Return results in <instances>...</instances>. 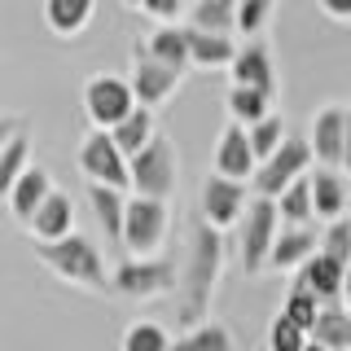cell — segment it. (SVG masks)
Instances as JSON below:
<instances>
[{
    "label": "cell",
    "instance_id": "cell-23",
    "mask_svg": "<svg viewBox=\"0 0 351 351\" xmlns=\"http://www.w3.org/2000/svg\"><path fill=\"white\" fill-rule=\"evenodd\" d=\"M184 44H189V66H206V71L228 66L237 53L233 36H211V31H193V27H184Z\"/></svg>",
    "mask_w": 351,
    "mask_h": 351
},
{
    "label": "cell",
    "instance_id": "cell-1",
    "mask_svg": "<svg viewBox=\"0 0 351 351\" xmlns=\"http://www.w3.org/2000/svg\"><path fill=\"white\" fill-rule=\"evenodd\" d=\"M219 272H224V233L211 228L206 219H193L189 255H184V268H180V277H176V290H180L176 321H180V329L206 321V312H211V294L219 285Z\"/></svg>",
    "mask_w": 351,
    "mask_h": 351
},
{
    "label": "cell",
    "instance_id": "cell-2",
    "mask_svg": "<svg viewBox=\"0 0 351 351\" xmlns=\"http://www.w3.org/2000/svg\"><path fill=\"white\" fill-rule=\"evenodd\" d=\"M36 259L53 277L71 281V285H84V290H110V272H106V259L97 250L93 237L84 233H66L58 241H36Z\"/></svg>",
    "mask_w": 351,
    "mask_h": 351
},
{
    "label": "cell",
    "instance_id": "cell-28",
    "mask_svg": "<svg viewBox=\"0 0 351 351\" xmlns=\"http://www.w3.org/2000/svg\"><path fill=\"white\" fill-rule=\"evenodd\" d=\"M233 9H237V0H193V9H184V14H189L193 31L233 36Z\"/></svg>",
    "mask_w": 351,
    "mask_h": 351
},
{
    "label": "cell",
    "instance_id": "cell-44",
    "mask_svg": "<svg viewBox=\"0 0 351 351\" xmlns=\"http://www.w3.org/2000/svg\"><path fill=\"white\" fill-rule=\"evenodd\" d=\"M347 202H351V184H347Z\"/></svg>",
    "mask_w": 351,
    "mask_h": 351
},
{
    "label": "cell",
    "instance_id": "cell-25",
    "mask_svg": "<svg viewBox=\"0 0 351 351\" xmlns=\"http://www.w3.org/2000/svg\"><path fill=\"white\" fill-rule=\"evenodd\" d=\"M97 0H44V22H49L53 36H80V31L93 22Z\"/></svg>",
    "mask_w": 351,
    "mask_h": 351
},
{
    "label": "cell",
    "instance_id": "cell-32",
    "mask_svg": "<svg viewBox=\"0 0 351 351\" xmlns=\"http://www.w3.org/2000/svg\"><path fill=\"white\" fill-rule=\"evenodd\" d=\"M316 312H321V299H316L312 290H303V285L294 281V285H290V294H285V303H281V316H285L290 325H299L303 334H307V329H312V321H316Z\"/></svg>",
    "mask_w": 351,
    "mask_h": 351
},
{
    "label": "cell",
    "instance_id": "cell-14",
    "mask_svg": "<svg viewBox=\"0 0 351 351\" xmlns=\"http://www.w3.org/2000/svg\"><path fill=\"white\" fill-rule=\"evenodd\" d=\"M27 233L36 237V241H58V237H66V233H75V202H71V193L53 189V193L36 206V215L27 219Z\"/></svg>",
    "mask_w": 351,
    "mask_h": 351
},
{
    "label": "cell",
    "instance_id": "cell-36",
    "mask_svg": "<svg viewBox=\"0 0 351 351\" xmlns=\"http://www.w3.org/2000/svg\"><path fill=\"white\" fill-rule=\"evenodd\" d=\"M303 347H307V334H303V329L290 325L281 312L272 316V325H268V351H303Z\"/></svg>",
    "mask_w": 351,
    "mask_h": 351
},
{
    "label": "cell",
    "instance_id": "cell-4",
    "mask_svg": "<svg viewBox=\"0 0 351 351\" xmlns=\"http://www.w3.org/2000/svg\"><path fill=\"white\" fill-rule=\"evenodd\" d=\"M167 228H171V211H167L162 197L132 193L128 206H123V233H119V246H123L132 259L158 255L162 241H167Z\"/></svg>",
    "mask_w": 351,
    "mask_h": 351
},
{
    "label": "cell",
    "instance_id": "cell-6",
    "mask_svg": "<svg viewBox=\"0 0 351 351\" xmlns=\"http://www.w3.org/2000/svg\"><path fill=\"white\" fill-rule=\"evenodd\" d=\"M307 171H312V149H307V141L303 136H285L268 158L255 162L250 189H255V197H277L285 184H294Z\"/></svg>",
    "mask_w": 351,
    "mask_h": 351
},
{
    "label": "cell",
    "instance_id": "cell-40",
    "mask_svg": "<svg viewBox=\"0 0 351 351\" xmlns=\"http://www.w3.org/2000/svg\"><path fill=\"white\" fill-rule=\"evenodd\" d=\"M338 167L351 171V110L343 114V162H338Z\"/></svg>",
    "mask_w": 351,
    "mask_h": 351
},
{
    "label": "cell",
    "instance_id": "cell-24",
    "mask_svg": "<svg viewBox=\"0 0 351 351\" xmlns=\"http://www.w3.org/2000/svg\"><path fill=\"white\" fill-rule=\"evenodd\" d=\"M88 202H93V215H97V224H101L106 241H114V246H119L128 193H123V189H110V184H88Z\"/></svg>",
    "mask_w": 351,
    "mask_h": 351
},
{
    "label": "cell",
    "instance_id": "cell-34",
    "mask_svg": "<svg viewBox=\"0 0 351 351\" xmlns=\"http://www.w3.org/2000/svg\"><path fill=\"white\" fill-rule=\"evenodd\" d=\"M272 5H277V0H237V9H233V31H237V36H246V40H255L259 31L268 27Z\"/></svg>",
    "mask_w": 351,
    "mask_h": 351
},
{
    "label": "cell",
    "instance_id": "cell-37",
    "mask_svg": "<svg viewBox=\"0 0 351 351\" xmlns=\"http://www.w3.org/2000/svg\"><path fill=\"white\" fill-rule=\"evenodd\" d=\"M141 14H149L154 22H176L184 14V0H141Z\"/></svg>",
    "mask_w": 351,
    "mask_h": 351
},
{
    "label": "cell",
    "instance_id": "cell-29",
    "mask_svg": "<svg viewBox=\"0 0 351 351\" xmlns=\"http://www.w3.org/2000/svg\"><path fill=\"white\" fill-rule=\"evenodd\" d=\"M27 167H31V132L22 128L18 136H9L5 145H0V197L9 193V184H14Z\"/></svg>",
    "mask_w": 351,
    "mask_h": 351
},
{
    "label": "cell",
    "instance_id": "cell-18",
    "mask_svg": "<svg viewBox=\"0 0 351 351\" xmlns=\"http://www.w3.org/2000/svg\"><path fill=\"white\" fill-rule=\"evenodd\" d=\"M141 49H145L154 62H162L167 71H176V75L189 71V44H184V27H176V22H158V27H154L149 36L141 40Z\"/></svg>",
    "mask_w": 351,
    "mask_h": 351
},
{
    "label": "cell",
    "instance_id": "cell-9",
    "mask_svg": "<svg viewBox=\"0 0 351 351\" xmlns=\"http://www.w3.org/2000/svg\"><path fill=\"white\" fill-rule=\"evenodd\" d=\"M75 162H80V171L93 184H110V189H123L128 193V158L119 154L114 141H110V132H101V128L88 132V136L80 141Z\"/></svg>",
    "mask_w": 351,
    "mask_h": 351
},
{
    "label": "cell",
    "instance_id": "cell-11",
    "mask_svg": "<svg viewBox=\"0 0 351 351\" xmlns=\"http://www.w3.org/2000/svg\"><path fill=\"white\" fill-rule=\"evenodd\" d=\"M241 211H246V184L241 180H228V176H206L202 184V219L211 228H233Z\"/></svg>",
    "mask_w": 351,
    "mask_h": 351
},
{
    "label": "cell",
    "instance_id": "cell-26",
    "mask_svg": "<svg viewBox=\"0 0 351 351\" xmlns=\"http://www.w3.org/2000/svg\"><path fill=\"white\" fill-rule=\"evenodd\" d=\"M171 351H237V343H233V329L206 316V321L189 325L180 338H171Z\"/></svg>",
    "mask_w": 351,
    "mask_h": 351
},
{
    "label": "cell",
    "instance_id": "cell-43",
    "mask_svg": "<svg viewBox=\"0 0 351 351\" xmlns=\"http://www.w3.org/2000/svg\"><path fill=\"white\" fill-rule=\"evenodd\" d=\"M123 5H128V9H136V5H141V0H123Z\"/></svg>",
    "mask_w": 351,
    "mask_h": 351
},
{
    "label": "cell",
    "instance_id": "cell-3",
    "mask_svg": "<svg viewBox=\"0 0 351 351\" xmlns=\"http://www.w3.org/2000/svg\"><path fill=\"white\" fill-rule=\"evenodd\" d=\"M176 180H180V158H176V145L167 136L154 132L149 145L136 149L128 158V189L141 193V197H167L176 193Z\"/></svg>",
    "mask_w": 351,
    "mask_h": 351
},
{
    "label": "cell",
    "instance_id": "cell-30",
    "mask_svg": "<svg viewBox=\"0 0 351 351\" xmlns=\"http://www.w3.org/2000/svg\"><path fill=\"white\" fill-rule=\"evenodd\" d=\"M272 202H277V215L285 219V224H307V219H316L312 215V184H307V176H299L294 184H285Z\"/></svg>",
    "mask_w": 351,
    "mask_h": 351
},
{
    "label": "cell",
    "instance_id": "cell-5",
    "mask_svg": "<svg viewBox=\"0 0 351 351\" xmlns=\"http://www.w3.org/2000/svg\"><path fill=\"white\" fill-rule=\"evenodd\" d=\"M176 259L167 255H145V259H123L114 272H110V290L114 294H128V299H158V294L176 290Z\"/></svg>",
    "mask_w": 351,
    "mask_h": 351
},
{
    "label": "cell",
    "instance_id": "cell-8",
    "mask_svg": "<svg viewBox=\"0 0 351 351\" xmlns=\"http://www.w3.org/2000/svg\"><path fill=\"white\" fill-rule=\"evenodd\" d=\"M132 106H136V97H132V88H128L123 75L101 71V75H93V80L84 84V114H88V123L101 128V132L114 128Z\"/></svg>",
    "mask_w": 351,
    "mask_h": 351
},
{
    "label": "cell",
    "instance_id": "cell-27",
    "mask_svg": "<svg viewBox=\"0 0 351 351\" xmlns=\"http://www.w3.org/2000/svg\"><path fill=\"white\" fill-rule=\"evenodd\" d=\"M224 106H228V114H233V123H241V128H250V123H259L263 114H272V97L259 93V88H246V84L228 88Z\"/></svg>",
    "mask_w": 351,
    "mask_h": 351
},
{
    "label": "cell",
    "instance_id": "cell-42",
    "mask_svg": "<svg viewBox=\"0 0 351 351\" xmlns=\"http://www.w3.org/2000/svg\"><path fill=\"white\" fill-rule=\"evenodd\" d=\"M303 351H325V347H316V343H312V338H307V347H303Z\"/></svg>",
    "mask_w": 351,
    "mask_h": 351
},
{
    "label": "cell",
    "instance_id": "cell-33",
    "mask_svg": "<svg viewBox=\"0 0 351 351\" xmlns=\"http://www.w3.org/2000/svg\"><path fill=\"white\" fill-rule=\"evenodd\" d=\"M246 141H250V154H255V162H263V158H268V154L285 141L281 114H263L259 123H250V128H246Z\"/></svg>",
    "mask_w": 351,
    "mask_h": 351
},
{
    "label": "cell",
    "instance_id": "cell-12",
    "mask_svg": "<svg viewBox=\"0 0 351 351\" xmlns=\"http://www.w3.org/2000/svg\"><path fill=\"white\" fill-rule=\"evenodd\" d=\"M228 71H233V84H246V88H259V93L277 97V62H272L268 44H259V40L237 44Z\"/></svg>",
    "mask_w": 351,
    "mask_h": 351
},
{
    "label": "cell",
    "instance_id": "cell-10",
    "mask_svg": "<svg viewBox=\"0 0 351 351\" xmlns=\"http://www.w3.org/2000/svg\"><path fill=\"white\" fill-rule=\"evenodd\" d=\"M180 80H184V75L167 71V66L154 62L149 53L136 44V53H132V75H128V88H132V97H136V106L158 110L162 101H171V93L180 88Z\"/></svg>",
    "mask_w": 351,
    "mask_h": 351
},
{
    "label": "cell",
    "instance_id": "cell-19",
    "mask_svg": "<svg viewBox=\"0 0 351 351\" xmlns=\"http://www.w3.org/2000/svg\"><path fill=\"white\" fill-rule=\"evenodd\" d=\"M49 193H53L49 171H44V167H27L14 184H9L5 197H9V211H14V219H18V224H27V219L36 215V206H40Z\"/></svg>",
    "mask_w": 351,
    "mask_h": 351
},
{
    "label": "cell",
    "instance_id": "cell-7",
    "mask_svg": "<svg viewBox=\"0 0 351 351\" xmlns=\"http://www.w3.org/2000/svg\"><path fill=\"white\" fill-rule=\"evenodd\" d=\"M237 224H241V268H246V277H259V272L268 268L272 237H277V228H281L277 202H272V197H250Z\"/></svg>",
    "mask_w": 351,
    "mask_h": 351
},
{
    "label": "cell",
    "instance_id": "cell-38",
    "mask_svg": "<svg viewBox=\"0 0 351 351\" xmlns=\"http://www.w3.org/2000/svg\"><path fill=\"white\" fill-rule=\"evenodd\" d=\"M321 9H325V18H334V22H351V0H321Z\"/></svg>",
    "mask_w": 351,
    "mask_h": 351
},
{
    "label": "cell",
    "instance_id": "cell-20",
    "mask_svg": "<svg viewBox=\"0 0 351 351\" xmlns=\"http://www.w3.org/2000/svg\"><path fill=\"white\" fill-rule=\"evenodd\" d=\"M307 184H312V215L338 219V215L347 211V180L338 176V167H316V171H307Z\"/></svg>",
    "mask_w": 351,
    "mask_h": 351
},
{
    "label": "cell",
    "instance_id": "cell-31",
    "mask_svg": "<svg viewBox=\"0 0 351 351\" xmlns=\"http://www.w3.org/2000/svg\"><path fill=\"white\" fill-rule=\"evenodd\" d=\"M123 351H171V334L158 321H132L123 329Z\"/></svg>",
    "mask_w": 351,
    "mask_h": 351
},
{
    "label": "cell",
    "instance_id": "cell-17",
    "mask_svg": "<svg viewBox=\"0 0 351 351\" xmlns=\"http://www.w3.org/2000/svg\"><path fill=\"white\" fill-rule=\"evenodd\" d=\"M294 272H299L294 281H299L303 290H312V294H316L321 303H338V299H343V263L325 259L321 250H316L312 259H303V263H299Z\"/></svg>",
    "mask_w": 351,
    "mask_h": 351
},
{
    "label": "cell",
    "instance_id": "cell-39",
    "mask_svg": "<svg viewBox=\"0 0 351 351\" xmlns=\"http://www.w3.org/2000/svg\"><path fill=\"white\" fill-rule=\"evenodd\" d=\"M22 128H27V123H22V119H14V114H0V145H5L9 136H18Z\"/></svg>",
    "mask_w": 351,
    "mask_h": 351
},
{
    "label": "cell",
    "instance_id": "cell-45",
    "mask_svg": "<svg viewBox=\"0 0 351 351\" xmlns=\"http://www.w3.org/2000/svg\"><path fill=\"white\" fill-rule=\"evenodd\" d=\"M347 316H351V307H347Z\"/></svg>",
    "mask_w": 351,
    "mask_h": 351
},
{
    "label": "cell",
    "instance_id": "cell-35",
    "mask_svg": "<svg viewBox=\"0 0 351 351\" xmlns=\"http://www.w3.org/2000/svg\"><path fill=\"white\" fill-rule=\"evenodd\" d=\"M316 250H321L325 259H334V263H351V219H329L325 224V233H321V241H316Z\"/></svg>",
    "mask_w": 351,
    "mask_h": 351
},
{
    "label": "cell",
    "instance_id": "cell-13",
    "mask_svg": "<svg viewBox=\"0 0 351 351\" xmlns=\"http://www.w3.org/2000/svg\"><path fill=\"white\" fill-rule=\"evenodd\" d=\"M343 114L347 106H321L307 128V149L321 167H338L343 162Z\"/></svg>",
    "mask_w": 351,
    "mask_h": 351
},
{
    "label": "cell",
    "instance_id": "cell-21",
    "mask_svg": "<svg viewBox=\"0 0 351 351\" xmlns=\"http://www.w3.org/2000/svg\"><path fill=\"white\" fill-rule=\"evenodd\" d=\"M307 338H312L316 347H325V351H351V316H347V307L321 303V312H316Z\"/></svg>",
    "mask_w": 351,
    "mask_h": 351
},
{
    "label": "cell",
    "instance_id": "cell-16",
    "mask_svg": "<svg viewBox=\"0 0 351 351\" xmlns=\"http://www.w3.org/2000/svg\"><path fill=\"white\" fill-rule=\"evenodd\" d=\"M316 241H321V237H316L307 224H281L277 237H272V250H268V268L294 272L303 259L316 255Z\"/></svg>",
    "mask_w": 351,
    "mask_h": 351
},
{
    "label": "cell",
    "instance_id": "cell-22",
    "mask_svg": "<svg viewBox=\"0 0 351 351\" xmlns=\"http://www.w3.org/2000/svg\"><path fill=\"white\" fill-rule=\"evenodd\" d=\"M154 110H145V106H132L123 119H119L114 128H110V141H114L119 145V154H123V158H132V154L136 149H145L149 145V136H154Z\"/></svg>",
    "mask_w": 351,
    "mask_h": 351
},
{
    "label": "cell",
    "instance_id": "cell-41",
    "mask_svg": "<svg viewBox=\"0 0 351 351\" xmlns=\"http://www.w3.org/2000/svg\"><path fill=\"white\" fill-rule=\"evenodd\" d=\"M343 299H351V263L343 268Z\"/></svg>",
    "mask_w": 351,
    "mask_h": 351
},
{
    "label": "cell",
    "instance_id": "cell-15",
    "mask_svg": "<svg viewBox=\"0 0 351 351\" xmlns=\"http://www.w3.org/2000/svg\"><path fill=\"white\" fill-rule=\"evenodd\" d=\"M215 176H228V180H250L255 176V154H250L246 128L228 123L215 141Z\"/></svg>",
    "mask_w": 351,
    "mask_h": 351
}]
</instances>
